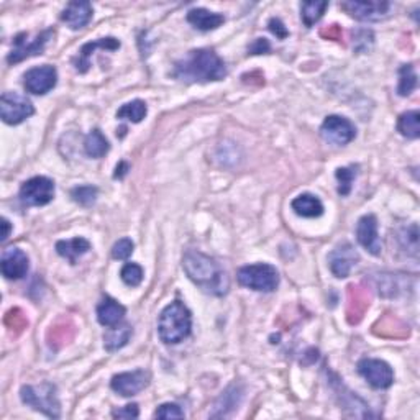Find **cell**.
Returning a JSON list of instances; mask_svg holds the SVG:
<instances>
[{
	"label": "cell",
	"mask_w": 420,
	"mask_h": 420,
	"mask_svg": "<svg viewBox=\"0 0 420 420\" xmlns=\"http://www.w3.org/2000/svg\"><path fill=\"white\" fill-rule=\"evenodd\" d=\"M182 267L189 280L210 296H225L230 281L222 266L210 256L197 250H187L182 256Z\"/></svg>",
	"instance_id": "obj_1"
},
{
	"label": "cell",
	"mask_w": 420,
	"mask_h": 420,
	"mask_svg": "<svg viewBox=\"0 0 420 420\" xmlns=\"http://www.w3.org/2000/svg\"><path fill=\"white\" fill-rule=\"evenodd\" d=\"M172 76L189 84L222 81L227 76V66L214 50H192L176 62Z\"/></svg>",
	"instance_id": "obj_2"
},
{
	"label": "cell",
	"mask_w": 420,
	"mask_h": 420,
	"mask_svg": "<svg viewBox=\"0 0 420 420\" xmlns=\"http://www.w3.org/2000/svg\"><path fill=\"white\" fill-rule=\"evenodd\" d=\"M191 327V312L181 301L171 302L170 306L162 309L160 320H158V333L167 345L181 343L184 338L189 337Z\"/></svg>",
	"instance_id": "obj_3"
},
{
	"label": "cell",
	"mask_w": 420,
	"mask_h": 420,
	"mask_svg": "<svg viewBox=\"0 0 420 420\" xmlns=\"http://www.w3.org/2000/svg\"><path fill=\"white\" fill-rule=\"evenodd\" d=\"M22 402L51 419L61 416V404L56 394V386L43 382L40 386H23L20 391Z\"/></svg>",
	"instance_id": "obj_4"
},
{
	"label": "cell",
	"mask_w": 420,
	"mask_h": 420,
	"mask_svg": "<svg viewBox=\"0 0 420 420\" xmlns=\"http://www.w3.org/2000/svg\"><path fill=\"white\" fill-rule=\"evenodd\" d=\"M236 280H238L241 286L260 292H272L280 286L277 270L271 265H265V262L240 267L238 272H236Z\"/></svg>",
	"instance_id": "obj_5"
},
{
	"label": "cell",
	"mask_w": 420,
	"mask_h": 420,
	"mask_svg": "<svg viewBox=\"0 0 420 420\" xmlns=\"http://www.w3.org/2000/svg\"><path fill=\"white\" fill-rule=\"evenodd\" d=\"M52 35H55L52 30L41 31L33 40H30L28 33L17 35L13 40V48L7 56V62L9 65H17V62H22L26 57L43 55L45 46L52 38Z\"/></svg>",
	"instance_id": "obj_6"
},
{
	"label": "cell",
	"mask_w": 420,
	"mask_h": 420,
	"mask_svg": "<svg viewBox=\"0 0 420 420\" xmlns=\"http://www.w3.org/2000/svg\"><path fill=\"white\" fill-rule=\"evenodd\" d=\"M35 114L30 99L18 92H4L0 97V117L5 123L18 125Z\"/></svg>",
	"instance_id": "obj_7"
},
{
	"label": "cell",
	"mask_w": 420,
	"mask_h": 420,
	"mask_svg": "<svg viewBox=\"0 0 420 420\" xmlns=\"http://www.w3.org/2000/svg\"><path fill=\"white\" fill-rule=\"evenodd\" d=\"M55 197V182L45 176H36L25 181L20 187V201L25 206L40 207L50 204Z\"/></svg>",
	"instance_id": "obj_8"
},
{
	"label": "cell",
	"mask_w": 420,
	"mask_h": 420,
	"mask_svg": "<svg viewBox=\"0 0 420 420\" xmlns=\"http://www.w3.org/2000/svg\"><path fill=\"white\" fill-rule=\"evenodd\" d=\"M320 133H322L324 140L328 141V143L343 146L355 140L356 128L348 118L340 117V115H328L324 120L322 127H320Z\"/></svg>",
	"instance_id": "obj_9"
},
{
	"label": "cell",
	"mask_w": 420,
	"mask_h": 420,
	"mask_svg": "<svg viewBox=\"0 0 420 420\" xmlns=\"http://www.w3.org/2000/svg\"><path fill=\"white\" fill-rule=\"evenodd\" d=\"M358 372L375 389H387L394 382L392 368L382 360H361L358 363Z\"/></svg>",
	"instance_id": "obj_10"
},
{
	"label": "cell",
	"mask_w": 420,
	"mask_h": 420,
	"mask_svg": "<svg viewBox=\"0 0 420 420\" xmlns=\"http://www.w3.org/2000/svg\"><path fill=\"white\" fill-rule=\"evenodd\" d=\"M340 7L346 13L361 22H380V20L389 17L391 7L389 2H343Z\"/></svg>",
	"instance_id": "obj_11"
},
{
	"label": "cell",
	"mask_w": 420,
	"mask_h": 420,
	"mask_svg": "<svg viewBox=\"0 0 420 420\" xmlns=\"http://www.w3.org/2000/svg\"><path fill=\"white\" fill-rule=\"evenodd\" d=\"M57 82V72L56 67L50 65L33 67V70L26 71L23 76V86L26 92L35 94V96H43L50 92Z\"/></svg>",
	"instance_id": "obj_12"
},
{
	"label": "cell",
	"mask_w": 420,
	"mask_h": 420,
	"mask_svg": "<svg viewBox=\"0 0 420 420\" xmlns=\"http://www.w3.org/2000/svg\"><path fill=\"white\" fill-rule=\"evenodd\" d=\"M150 385V372L145 370H136L130 372L115 375L110 381L112 389L123 397H131L140 394Z\"/></svg>",
	"instance_id": "obj_13"
},
{
	"label": "cell",
	"mask_w": 420,
	"mask_h": 420,
	"mask_svg": "<svg viewBox=\"0 0 420 420\" xmlns=\"http://www.w3.org/2000/svg\"><path fill=\"white\" fill-rule=\"evenodd\" d=\"M358 261H360V256L350 243H341L338 246H335L328 255L330 271H332L337 277H340V280L348 277L351 270H353Z\"/></svg>",
	"instance_id": "obj_14"
},
{
	"label": "cell",
	"mask_w": 420,
	"mask_h": 420,
	"mask_svg": "<svg viewBox=\"0 0 420 420\" xmlns=\"http://www.w3.org/2000/svg\"><path fill=\"white\" fill-rule=\"evenodd\" d=\"M346 289H348L346 291V320L348 324L356 325L363 320L368 307H370V291L360 284H351Z\"/></svg>",
	"instance_id": "obj_15"
},
{
	"label": "cell",
	"mask_w": 420,
	"mask_h": 420,
	"mask_svg": "<svg viewBox=\"0 0 420 420\" xmlns=\"http://www.w3.org/2000/svg\"><path fill=\"white\" fill-rule=\"evenodd\" d=\"M356 238H358L360 245L371 253L372 256L381 255V240L377 235V219L375 215H365L358 220L356 225Z\"/></svg>",
	"instance_id": "obj_16"
},
{
	"label": "cell",
	"mask_w": 420,
	"mask_h": 420,
	"mask_svg": "<svg viewBox=\"0 0 420 420\" xmlns=\"http://www.w3.org/2000/svg\"><path fill=\"white\" fill-rule=\"evenodd\" d=\"M0 266H2V275L7 280H22L30 267L28 256L18 248H9L4 251Z\"/></svg>",
	"instance_id": "obj_17"
},
{
	"label": "cell",
	"mask_w": 420,
	"mask_h": 420,
	"mask_svg": "<svg viewBox=\"0 0 420 420\" xmlns=\"http://www.w3.org/2000/svg\"><path fill=\"white\" fill-rule=\"evenodd\" d=\"M97 48L115 51L120 48V41L117 38L109 36V38H99L96 41H91V43L84 45L81 51H79V55L74 57V66L79 72L84 74V72L89 71V67H91V56Z\"/></svg>",
	"instance_id": "obj_18"
},
{
	"label": "cell",
	"mask_w": 420,
	"mask_h": 420,
	"mask_svg": "<svg viewBox=\"0 0 420 420\" xmlns=\"http://www.w3.org/2000/svg\"><path fill=\"white\" fill-rule=\"evenodd\" d=\"M92 13V5L89 2H70L67 7L62 10L61 20L71 30H81L91 22Z\"/></svg>",
	"instance_id": "obj_19"
},
{
	"label": "cell",
	"mask_w": 420,
	"mask_h": 420,
	"mask_svg": "<svg viewBox=\"0 0 420 420\" xmlns=\"http://www.w3.org/2000/svg\"><path fill=\"white\" fill-rule=\"evenodd\" d=\"M125 307L112 297H104L97 306V320L104 327H115L122 324L125 317Z\"/></svg>",
	"instance_id": "obj_20"
},
{
	"label": "cell",
	"mask_w": 420,
	"mask_h": 420,
	"mask_svg": "<svg viewBox=\"0 0 420 420\" xmlns=\"http://www.w3.org/2000/svg\"><path fill=\"white\" fill-rule=\"evenodd\" d=\"M89 250H91V243L82 236H76L72 240H61L56 243V253L66 258L71 265H76L77 260L86 255Z\"/></svg>",
	"instance_id": "obj_21"
},
{
	"label": "cell",
	"mask_w": 420,
	"mask_h": 420,
	"mask_svg": "<svg viewBox=\"0 0 420 420\" xmlns=\"http://www.w3.org/2000/svg\"><path fill=\"white\" fill-rule=\"evenodd\" d=\"M76 335V325L67 319H60L56 324L51 325L48 330V343L51 348H62L70 343Z\"/></svg>",
	"instance_id": "obj_22"
},
{
	"label": "cell",
	"mask_w": 420,
	"mask_h": 420,
	"mask_svg": "<svg viewBox=\"0 0 420 420\" xmlns=\"http://www.w3.org/2000/svg\"><path fill=\"white\" fill-rule=\"evenodd\" d=\"M187 22L191 23L194 28L201 31H210L219 28L220 25L225 22V17L220 13L210 12L206 9H192L187 13Z\"/></svg>",
	"instance_id": "obj_23"
},
{
	"label": "cell",
	"mask_w": 420,
	"mask_h": 420,
	"mask_svg": "<svg viewBox=\"0 0 420 420\" xmlns=\"http://www.w3.org/2000/svg\"><path fill=\"white\" fill-rule=\"evenodd\" d=\"M291 207L297 215L306 219H315L324 214V204L314 194H301L294 199Z\"/></svg>",
	"instance_id": "obj_24"
},
{
	"label": "cell",
	"mask_w": 420,
	"mask_h": 420,
	"mask_svg": "<svg viewBox=\"0 0 420 420\" xmlns=\"http://www.w3.org/2000/svg\"><path fill=\"white\" fill-rule=\"evenodd\" d=\"M133 333V330L128 324H118L115 327H107V332L104 335V346L109 351H117L123 348L128 343V340Z\"/></svg>",
	"instance_id": "obj_25"
},
{
	"label": "cell",
	"mask_w": 420,
	"mask_h": 420,
	"mask_svg": "<svg viewBox=\"0 0 420 420\" xmlns=\"http://www.w3.org/2000/svg\"><path fill=\"white\" fill-rule=\"evenodd\" d=\"M109 141L101 130H92L84 140V151L91 158H102L109 153Z\"/></svg>",
	"instance_id": "obj_26"
},
{
	"label": "cell",
	"mask_w": 420,
	"mask_h": 420,
	"mask_svg": "<svg viewBox=\"0 0 420 420\" xmlns=\"http://www.w3.org/2000/svg\"><path fill=\"white\" fill-rule=\"evenodd\" d=\"M399 133L406 138L417 140L420 136V114L419 110H411V112L402 114L397 120Z\"/></svg>",
	"instance_id": "obj_27"
},
{
	"label": "cell",
	"mask_w": 420,
	"mask_h": 420,
	"mask_svg": "<svg viewBox=\"0 0 420 420\" xmlns=\"http://www.w3.org/2000/svg\"><path fill=\"white\" fill-rule=\"evenodd\" d=\"M397 330H401L402 333L409 335L407 325H404L401 320L394 317V315H387L385 319H380L377 320V324L375 325V332L377 335H382V337H402Z\"/></svg>",
	"instance_id": "obj_28"
},
{
	"label": "cell",
	"mask_w": 420,
	"mask_h": 420,
	"mask_svg": "<svg viewBox=\"0 0 420 420\" xmlns=\"http://www.w3.org/2000/svg\"><path fill=\"white\" fill-rule=\"evenodd\" d=\"M146 114H148V107H146V104L136 99V101H131L118 109L117 118L128 120L131 123H140L141 120L146 117Z\"/></svg>",
	"instance_id": "obj_29"
},
{
	"label": "cell",
	"mask_w": 420,
	"mask_h": 420,
	"mask_svg": "<svg viewBox=\"0 0 420 420\" xmlns=\"http://www.w3.org/2000/svg\"><path fill=\"white\" fill-rule=\"evenodd\" d=\"M416 87H417L416 70H414L412 65H404L401 70H399V86H397L399 96L402 97L411 96Z\"/></svg>",
	"instance_id": "obj_30"
},
{
	"label": "cell",
	"mask_w": 420,
	"mask_h": 420,
	"mask_svg": "<svg viewBox=\"0 0 420 420\" xmlns=\"http://www.w3.org/2000/svg\"><path fill=\"white\" fill-rule=\"evenodd\" d=\"M327 7H328L327 2H304L301 7V12H302L301 17H302L304 25L309 26V28L314 26L320 18H322V15L325 13Z\"/></svg>",
	"instance_id": "obj_31"
},
{
	"label": "cell",
	"mask_w": 420,
	"mask_h": 420,
	"mask_svg": "<svg viewBox=\"0 0 420 420\" xmlns=\"http://www.w3.org/2000/svg\"><path fill=\"white\" fill-rule=\"evenodd\" d=\"M356 175H358V166H350V167H338L335 176L338 179V194L340 196H348L351 192V186Z\"/></svg>",
	"instance_id": "obj_32"
},
{
	"label": "cell",
	"mask_w": 420,
	"mask_h": 420,
	"mask_svg": "<svg viewBox=\"0 0 420 420\" xmlns=\"http://www.w3.org/2000/svg\"><path fill=\"white\" fill-rule=\"evenodd\" d=\"M4 322H5V325H7V328L10 330V332H13V333H22L23 330L28 327V319H26V315L22 309H18V307L10 309V311L5 314Z\"/></svg>",
	"instance_id": "obj_33"
},
{
	"label": "cell",
	"mask_w": 420,
	"mask_h": 420,
	"mask_svg": "<svg viewBox=\"0 0 420 420\" xmlns=\"http://www.w3.org/2000/svg\"><path fill=\"white\" fill-rule=\"evenodd\" d=\"M120 277L130 287L140 286L141 281H143V267L136 265V262H127L120 271Z\"/></svg>",
	"instance_id": "obj_34"
},
{
	"label": "cell",
	"mask_w": 420,
	"mask_h": 420,
	"mask_svg": "<svg viewBox=\"0 0 420 420\" xmlns=\"http://www.w3.org/2000/svg\"><path fill=\"white\" fill-rule=\"evenodd\" d=\"M71 197L72 201L81 204L84 207L92 206L97 199V187L92 186H79L71 191Z\"/></svg>",
	"instance_id": "obj_35"
},
{
	"label": "cell",
	"mask_w": 420,
	"mask_h": 420,
	"mask_svg": "<svg viewBox=\"0 0 420 420\" xmlns=\"http://www.w3.org/2000/svg\"><path fill=\"white\" fill-rule=\"evenodd\" d=\"M377 291L385 297H394L401 291V286L397 284V277L394 275H380L377 277Z\"/></svg>",
	"instance_id": "obj_36"
},
{
	"label": "cell",
	"mask_w": 420,
	"mask_h": 420,
	"mask_svg": "<svg viewBox=\"0 0 420 420\" xmlns=\"http://www.w3.org/2000/svg\"><path fill=\"white\" fill-rule=\"evenodd\" d=\"M372 43H375V35L371 30L361 28L353 31V48L358 52H366L371 50Z\"/></svg>",
	"instance_id": "obj_37"
},
{
	"label": "cell",
	"mask_w": 420,
	"mask_h": 420,
	"mask_svg": "<svg viewBox=\"0 0 420 420\" xmlns=\"http://www.w3.org/2000/svg\"><path fill=\"white\" fill-rule=\"evenodd\" d=\"M133 248H135L133 241L130 238H122L114 245L112 256L115 260H128L131 253H133Z\"/></svg>",
	"instance_id": "obj_38"
},
{
	"label": "cell",
	"mask_w": 420,
	"mask_h": 420,
	"mask_svg": "<svg viewBox=\"0 0 420 420\" xmlns=\"http://www.w3.org/2000/svg\"><path fill=\"white\" fill-rule=\"evenodd\" d=\"M156 419H184V411L177 404H162L156 409L155 412Z\"/></svg>",
	"instance_id": "obj_39"
},
{
	"label": "cell",
	"mask_w": 420,
	"mask_h": 420,
	"mask_svg": "<svg viewBox=\"0 0 420 420\" xmlns=\"http://www.w3.org/2000/svg\"><path fill=\"white\" fill-rule=\"evenodd\" d=\"M138 416H140V411L136 404H128V406L115 409L112 412V417L115 419H136Z\"/></svg>",
	"instance_id": "obj_40"
},
{
	"label": "cell",
	"mask_w": 420,
	"mask_h": 420,
	"mask_svg": "<svg viewBox=\"0 0 420 420\" xmlns=\"http://www.w3.org/2000/svg\"><path fill=\"white\" fill-rule=\"evenodd\" d=\"M320 36L325 40H332V41H340L341 36H343V31H341L340 25H328L325 28L320 30Z\"/></svg>",
	"instance_id": "obj_41"
},
{
	"label": "cell",
	"mask_w": 420,
	"mask_h": 420,
	"mask_svg": "<svg viewBox=\"0 0 420 420\" xmlns=\"http://www.w3.org/2000/svg\"><path fill=\"white\" fill-rule=\"evenodd\" d=\"M267 26H270L271 33L276 35L280 40H284V38H287V36H289L287 28H286L284 23H282L280 18H271L270 23H267Z\"/></svg>",
	"instance_id": "obj_42"
},
{
	"label": "cell",
	"mask_w": 420,
	"mask_h": 420,
	"mask_svg": "<svg viewBox=\"0 0 420 420\" xmlns=\"http://www.w3.org/2000/svg\"><path fill=\"white\" fill-rule=\"evenodd\" d=\"M271 50L270 43H267L266 38H256L253 43L250 45V55H262V52H267Z\"/></svg>",
	"instance_id": "obj_43"
},
{
	"label": "cell",
	"mask_w": 420,
	"mask_h": 420,
	"mask_svg": "<svg viewBox=\"0 0 420 420\" xmlns=\"http://www.w3.org/2000/svg\"><path fill=\"white\" fill-rule=\"evenodd\" d=\"M128 170H130L128 162L122 161V162H120V165L117 166V170H115V177H123L125 175H127V171H128Z\"/></svg>",
	"instance_id": "obj_44"
},
{
	"label": "cell",
	"mask_w": 420,
	"mask_h": 420,
	"mask_svg": "<svg viewBox=\"0 0 420 420\" xmlns=\"http://www.w3.org/2000/svg\"><path fill=\"white\" fill-rule=\"evenodd\" d=\"M10 230H12V225H10V222L7 219H2V241H5L9 238Z\"/></svg>",
	"instance_id": "obj_45"
}]
</instances>
